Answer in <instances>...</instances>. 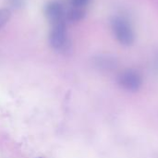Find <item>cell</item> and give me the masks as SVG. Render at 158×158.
<instances>
[{"label": "cell", "instance_id": "obj_7", "mask_svg": "<svg viewBox=\"0 0 158 158\" xmlns=\"http://www.w3.org/2000/svg\"><path fill=\"white\" fill-rule=\"evenodd\" d=\"M90 3L91 0H69V4L71 7L81 8V9H85Z\"/></svg>", "mask_w": 158, "mask_h": 158}, {"label": "cell", "instance_id": "obj_2", "mask_svg": "<svg viewBox=\"0 0 158 158\" xmlns=\"http://www.w3.org/2000/svg\"><path fill=\"white\" fill-rule=\"evenodd\" d=\"M49 42L51 46L58 51L65 50L68 45V33L66 21L53 24L49 34Z\"/></svg>", "mask_w": 158, "mask_h": 158}, {"label": "cell", "instance_id": "obj_1", "mask_svg": "<svg viewBox=\"0 0 158 158\" xmlns=\"http://www.w3.org/2000/svg\"><path fill=\"white\" fill-rule=\"evenodd\" d=\"M111 30L116 40L124 46H131L135 42V34L130 23L121 17H113L111 19Z\"/></svg>", "mask_w": 158, "mask_h": 158}, {"label": "cell", "instance_id": "obj_6", "mask_svg": "<svg viewBox=\"0 0 158 158\" xmlns=\"http://www.w3.org/2000/svg\"><path fill=\"white\" fill-rule=\"evenodd\" d=\"M11 12L7 8H0V29H2L9 20Z\"/></svg>", "mask_w": 158, "mask_h": 158}, {"label": "cell", "instance_id": "obj_3", "mask_svg": "<svg viewBox=\"0 0 158 158\" xmlns=\"http://www.w3.org/2000/svg\"><path fill=\"white\" fill-rule=\"evenodd\" d=\"M119 86L128 92H137L143 85V77L133 69H127L120 73L118 79Z\"/></svg>", "mask_w": 158, "mask_h": 158}, {"label": "cell", "instance_id": "obj_4", "mask_svg": "<svg viewBox=\"0 0 158 158\" xmlns=\"http://www.w3.org/2000/svg\"><path fill=\"white\" fill-rule=\"evenodd\" d=\"M44 15L51 25L66 20V13L60 3L57 1H50L44 6Z\"/></svg>", "mask_w": 158, "mask_h": 158}, {"label": "cell", "instance_id": "obj_5", "mask_svg": "<svg viewBox=\"0 0 158 158\" xmlns=\"http://www.w3.org/2000/svg\"><path fill=\"white\" fill-rule=\"evenodd\" d=\"M84 17H85V9L70 7V9L66 13V18L72 22L80 21Z\"/></svg>", "mask_w": 158, "mask_h": 158}]
</instances>
